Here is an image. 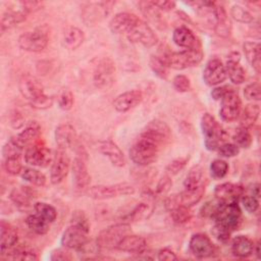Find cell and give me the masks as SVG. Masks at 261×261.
Segmentation results:
<instances>
[{
  "instance_id": "25",
  "label": "cell",
  "mask_w": 261,
  "mask_h": 261,
  "mask_svg": "<svg viewBox=\"0 0 261 261\" xmlns=\"http://www.w3.org/2000/svg\"><path fill=\"white\" fill-rule=\"evenodd\" d=\"M98 150L106 156L112 165L116 167H123L125 165V158L120 148L111 140H103L98 143Z\"/></svg>"
},
{
  "instance_id": "23",
  "label": "cell",
  "mask_w": 261,
  "mask_h": 261,
  "mask_svg": "<svg viewBox=\"0 0 261 261\" xmlns=\"http://www.w3.org/2000/svg\"><path fill=\"white\" fill-rule=\"evenodd\" d=\"M155 193L147 195V201H143L136 205L125 216H123V220L127 223L142 221L151 216L154 211V204L151 200L155 198Z\"/></svg>"
},
{
  "instance_id": "9",
  "label": "cell",
  "mask_w": 261,
  "mask_h": 261,
  "mask_svg": "<svg viewBox=\"0 0 261 261\" xmlns=\"http://www.w3.org/2000/svg\"><path fill=\"white\" fill-rule=\"evenodd\" d=\"M238 203H220L213 217L214 222L223 225L230 231L238 229L242 223V210Z\"/></svg>"
},
{
  "instance_id": "4",
  "label": "cell",
  "mask_w": 261,
  "mask_h": 261,
  "mask_svg": "<svg viewBox=\"0 0 261 261\" xmlns=\"http://www.w3.org/2000/svg\"><path fill=\"white\" fill-rule=\"evenodd\" d=\"M201 129L204 138V146L208 151H217L227 137L220 123L208 112H205L201 117Z\"/></svg>"
},
{
  "instance_id": "59",
  "label": "cell",
  "mask_w": 261,
  "mask_h": 261,
  "mask_svg": "<svg viewBox=\"0 0 261 261\" xmlns=\"http://www.w3.org/2000/svg\"><path fill=\"white\" fill-rule=\"evenodd\" d=\"M152 3L162 11H171L173 8H175V2L173 1H166V0H161V1H152Z\"/></svg>"
},
{
  "instance_id": "27",
  "label": "cell",
  "mask_w": 261,
  "mask_h": 261,
  "mask_svg": "<svg viewBox=\"0 0 261 261\" xmlns=\"http://www.w3.org/2000/svg\"><path fill=\"white\" fill-rule=\"evenodd\" d=\"M54 138L58 149L66 151L75 144L76 133L70 123H62L55 128Z\"/></svg>"
},
{
  "instance_id": "15",
  "label": "cell",
  "mask_w": 261,
  "mask_h": 261,
  "mask_svg": "<svg viewBox=\"0 0 261 261\" xmlns=\"http://www.w3.org/2000/svg\"><path fill=\"white\" fill-rule=\"evenodd\" d=\"M189 249L191 253L199 259L213 257L217 253L216 246L212 243L208 236L202 232L192 236L189 242Z\"/></svg>"
},
{
  "instance_id": "57",
  "label": "cell",
  "mask_w": 261,
  "mask_h": 261,
  "mask_svg": "<svg viewBox=\"0 0 261 261\" xmlns=\"http://www.w3.org/2000/svg\"><path fill=\"white\" fill-rule=\"evenodd\" d=\"M68 249L64 248V249H57L54 250L51 253V260L53 261H66V260H71L72 256L70 255V253L67 251Z\"/></svg>"
},
{
  "instance_id": "12",
  "label": "cell",
  "mask_w": 261,
  "mask_h": 261,
  "mask_svg": "<svg viewBox=\"0 0 261 261\" xmlns=\"http://www.w3.org/2000/svg\"><path fill=\"white\" fill-rule=\"evenodd\" d=\"M89 231L90 228L88 227L71 223L63 231L60 243L63 248L77 251L89 242Z\"/></svg>"
},
{
  "instance_id": "10",
  "label": "cell",
  "mask_w": 261,
  "mask_h": 261,
  "mask_svg": "<svg viewBox=\"0 0 261 261\" xmlns=\"http://www.w3.org/2000/svg\"><path fill=\"white\" fill-rule=\"evenodd\" d=\"M23 158L25 163L31 166L47 167L52 162L53 155L45 143L38 139L25 148Z\"/></svg>"
},
{
  "instance_id": "1",
  "label": "cell",
  "mask_w": 261,
  "mask_h": 261,
  "mask_svg": "<svg viewBox=\"0 0 261 261\" xmlns=\"http://www.w3.org/2000/svg\"><path fill=\"white\" fill-rule=\"evenodd\" d=\"M169 140L161 134L144 128L129 149L130 160L139 166H148L153 163Z\"/></svg>"
},
{
  "instance_id": "35",
  "label": "cell",
  "mask_w": 261,
  "mask_h": 261,
  "mask_svg": "<svg viewBox=\"0 0 261 261\" xmlns=\"http://www.w3.org/2000/svg\"><path fill=\"white\" fill-rule=\"evenodd\" d=\"M85 35L82 30L76 27H67L63 33V42L64 45L69 50L77 49L84 42Z\"/></svg>"
},
{
  "instance_id": "6",
  "label": "cell",
  "mask_w": 261,
  "mask_h": 261,
  "mask_svg": "<svg viewBox=\"0 0 261 261\" xmlns=\"http://www.w3.org/2000/svg\"><path fill=\"white\" fill-rule=\"evenodd\" d=\"M130 233V225L127 222H121L110 225L99 232L96 239L100 251L117 249L121 240Z\"/></svg>"
},
{
  "instance_id": "37",
  "label": "cell",
  "mask_w": 261,
  "mask_h": 261,
  "mask_svg": "<svg viewBox=\"0 0 261 261\" xmlns=\"http://www.w3.org/2000/svg\"><path fill=\"white\" fill-rule=\"evenodd\" d=\"M25 224L28 227L37 234H46L50 229V222L45 220L37 213L31 214L25 218Z\"/></svg>"
},
{
  "instance_id": "51",
  "label": "cell",
  "mask_w": 261,
  "mask_h": 261,
  "mask_svg": "<svg viewBox=\"0 0 261 261\" xmlns=\"http://www.w3.org/2000/svg\"><path fill=\"white\" fill-rule=\"evenodd\" d=\"M217 151L221 157L231 158L240 153V148L234 143H223L219 146Z\"/></svg>"
},
{
  "instance_id": "7",
  "label": "cell",
  "mask_w": 261,
  "mask_h": 261,
  "mask_svg": "<svg viewBox=\"0 0 261 261\" xmlns=\"http://www.w3.org/2000/svg\"><path fill=\"white\" fill-rule=\"evenodd\" d=\"M49 42L48 30L46 27H38L33 31L25 32L18 37V46L28 52H41L43 51Z\"/></svg>"
},
{
  "instance_id": "36",
  "label": "cell",
  "mask_w": 261,
  "mask_h": 261,
  "mask_svg": "<svg viewBox=\"0 0 261 261\" xmlns=\"http://www.w3.org/2000/svg\"><path fill=\"white\" fill-rule=\"evenodd\" d=\"M20 176L23 180L28 181L29 184L36 186V187H44L46 185V176L43 172H41L39 169L33 167H23L21 172H20Z\"/></svg>"
},
{
  "instance_id": "30",
  "label": "cell",
  "mask_w": 261,
  "mask_h": 261,
  "mask_svg": "<svg viewBox=\"0 0 261 261\" xmlns=\"http://www.w3.org/2000/svg\"><path fill=\"white\" fill-rule=\"evenodd\" d=\"M117 249L126 253L140 254L147 249V242L143 237L128 233L121 240Z\"/></svg>"
},
{
  "instance_id": "13",
  "label": "cell",
  "mask_w": 261,
  "mask_h": 261,
  "mask_svg": "<svg viewBox=\"0 0 261 261\" xmlns=\"http://www.w3.org/2000/svg\"><path fill=\"white\" fill-rule=\"evenodd\" d=\"M129 42L140 44L146 48H151L158 43V37L151 27L141 18L125 35Z\"/></svg>"
},
{
  "instance_id": "8",
  "label": "cell",
  "mask_w": 261,
  "mask_h": 261,
  "mask_svg": "<svg viewBox=\"0 0 261 261\" xmlns=\"http://www.w3.org/2000/svg\"><path fill=\"white\" fill-rule=\"evenodd\" d=\"M115 63L109 57H103L97 61L93 72V83L101 91L109 90L114 84Z\"/></svg>"
},
{
  "instance_id": "55",
  "label": "cell",
  "mask_w": 261,
  "mask_h": 261,
  "mask_svg": "<svg viewBox=\"0 0 261 261\" xmlns=\"http://www.w3.org/2000/svg\"><path fill=\"white\" fill-rule=\"evenodd\" d=\"M20 8H22L28 14L30 12L37 11L43 7V2L41 1H20L18 2Z\"/></svg>"
},
{
  "instance_id": "60",
  "label": "cell",
  "mask_w": 261,
  "mask_h": 261,
  "mask_svg": "<svg viewBox=\"0 0 261 261\" xmlns=\"http://www.w3.org/2000/svg\"><path fill=\"white\" fill-rule=\"evenodd\" d=\"M249 190H250V194H251L252 196H254V197H256V198L259 199V197H260V185H259L258 182L251 185V187H250Z\"/></svg>"
},
{
  "instance_id": "41",
  "label": "cell",
  "mask_w": 261,
  "mask_h": 261,
  "mask_svg": "<svg viewBox=\"0 0 261 261\" xmlns=\"http://www.w3.org/2000/svg\"><path fill=\"white\" fill-rule=\"evenodd\" d=\"M12 260H38V255L29 247L17 245L7 256Z\"/></svg>"
},
{
  "instance_id": "31",
  "label": "cell",
  "mask_w": 261,
  "mask_h": 261,
  "mask_svg": "<svg viewBox=\"0 0 261 261\" xmlns=\"http://www.w3.org/2000/svg\"><path fill=\"white\" fill-rule=\"evenodd\" d=\"M40 134H41L40 124L36 121H32L19 134H17L13 138L20 147L25 149L30 144L34 143L39 139Z\"/></svg>"
},
{
  "instance_id": "38",
  "label": "cell",
  "mask_w": 261,
  "mask_h": 261,
  "mask_svg": "<svg viewBox=\"0 0 261 261\" xmlns=\"http://www.w3.org/2000/svg\"><path fill=\"white\" fill-rule=\"evenodd\" d=\"M149 65L154 74L159 79L166 80L169 74V67L161 55H151Z\"/></svg>"
},
{
  "instance_id": "5",
  "label": "cell",
  "mask_w": 261,
  "mask_h": 261,
  "mask_svg": "<svg viewBox=\"0 0 261 261\" xmlns=\"http://www.w3.org/2000/svg\"><path fill=\"white\" fill-rule=\"evenodd\" d=\"M161 56L169 68L181 70L198 65L202 61L203 52L201 49H185L177 52H167Z\"/></svg>"
},
{
  "instance_id": "14",
  "label": "cell",
  "mask_w": 261,
  "mask_h": 261,
  "mask_svg": "<svg viewBox=\"0 0 261 261\" xmlns=\"http://www.w3.org/2000/svg\"><path fill=\"white\" fill-rule=\"evenodd\" d=\"M219 115L225 122H232L237 120L242 111V101L238 93L232 89L221 100Z\"/></svg>"
},
{
  "instance_id": "56",
  "label": "cell",
  "mask_w": 261,
  "mask_h": 261,
  "mask_svg": "<svg viewBox=\"0 0 261 261\" xmlns=\"http://www.w3.org/2000/svg\"><path fill=\"white\" fill-rule=\"evenodd\" d=\"M232 88L230 86H217V87H214L211 91V97L216 100V101H220L229 91H231Z\"/></svg>"
},
{
  "instance_id": "45",
  "label": "cell",
  "mask_w": 261,
  "mask_h": 261,
  "mask_svg": "<svg viewBox=\"0 0 261 261\" xmlns=\"http://www.w3.org/2000/svg\"><path fill=\"white\" fill-rule=\"evenodd\" d=\"M233 143L241 149H248L252 144V136L249 129L240 126L233 135Z\"/></svg>"
},
{
  "instance_id": "20",
  "label": "cell",
  "mask_w": 261,
  "mask_h": 261,
  "mask_svg": "<svg viewBox=\"0 0 261 261\" xmlns=\"http://www.w3.org/2000/svg\"><path fill=\"white\" fill-rule=\"evenodd\" d=\"M18 245L17 229L11 224L1 221L0 224V252L1 256L7 257L8 254Z\"/></svg>"
},
{
  "instance_id": "49",
  "label": "cell",
  "mask_w": 261,
  "mask_h": 261,
  "mask_svg": "<svg viewBox=\"0 0 261 261\" xmlns=\"http://www.w3.org/2000/svg\"><path fill=\"white\" fill-rule=\"evenodd\" d=\"M172 86L176 92L186 93L191 89V82L187 75L177 74L172 80Z\"/></svg>"
},
{
  "instance_id": "18",
  "label": "cell",
  "mask_w": 261,
  "mask_h": 261,
  "mask_svg": "<svg viewBox=\"0 0 261 261\" xmlns=\"http://www.w3.org/2000/svg\"><path fill=\"white\" fill-rule=\"evenodd\" d=\"M245 194V188L240 184L223 182L219 184L214 189L215 199L220 203L239 202L241 197Z\"/></svg>"
},
{
  "instance_id": "17",
  "label": "cell",
  "mask_w": 261,
  "mask_h": 261,
  "mask_svg": "<svg viewBox=\"0 0 261 261\" xmlns=\"http://www.w3.org/2000/svg\"><path fill=\"white\" fill-rule=\"evenodd\" d=\"M227 79L225 65L218 58H212L203 70V81L207 86L216 87Z\"/></svg>"
},
{
  "instance_id": "48",
  "label": "cell",
  "mask_w": 261,
  "mask_h": 261,
  "mask_svg": "<svg viewBox=\"0 0 261 261\" xmlns=\"http://www.w3.org/2000/svg\"><path fill=\"white\" fill-rule=\"evenodd\" d=\"M244 96L249 101H260L261 99V88L258 83H252L245 87Z\"/></svg>"
},
{
  "instance_id": "22",
  "label": "cell",
  "mask_w": 261,
  "mask_h": 261,
  "mask_svg": "<svg viewBox=\"0 0 261 261\" xmlns=\"http://www.w3.org/2000/svg\"><path fill=\"white\" fill-rule=\"evenodd\" d=\"M143 93L140 90H130L118 95L114 101L113 106L117 112L124 113L138 106L143 100Z\"/></svg>"
},
{
  "instance_id": "19",
  "label": "cell",
  "mask_w": 261,
  "mask_h": 261,
  "mask_svg": "<svg viewBox=\"0 0 261 261\" xmlns=\"http://www.w3.org/2000/svg\"><path fill=\"white\" fill-rule=\"evenodd\" d=\"M74 189L77 192H87L90 186L91 176L88 172L86 161L83 157H75L71 163Z\"/></svg>"
},
{
  "instance_id": "47",
  "label": "cell",
  "mask_w": 261,
  "mask_h": 261,
  "mask_svg": "<svg viewBox=\"0 0 261 261\" xmlns=\"http://www.w3.org/2000/svg\"><path fill=\"white\" fill-rule=\"evenodd\" d=\"M73 102H74L73 94L69 90L65 89L60 92L58 96V106L60 109L64 111L70 110L73 106Z\"/></svg>"
},
{
  "instance_id": "2",
  "label": "cell",
  "mask_w": 261,
  "mask_h": 261,
  "mask_svg": "<svg viewBox=\"0 0 261 261\" xmlns=\"http://www.w3.org/2000/svg\"><path fill=\"white\" fill-rule=\"evenodd\" d=\"M207 179L204 172V169L200 165L193 166L184 181V191L178 195L179 201L181 204L192 207L198 204L206 189Z\"/></svg>"
},
{
  "instance_id": "32",
  "label": "cell",
  "mask_w": 261,
  "mask_h": 261,
  "mask_svg": "<svg viewBox=\"0 0 261 261\" xmlns=\"http://www.w3.org/2000/svg\"><path fill=\"white\" fill-rule=\"evenodd\" d=\"M244 54L257 73L261 71V46L259 42H245L243 45Z\"/></svg>"
},
{
  "instance_id": "11",
  "label": "cell",
  "mask_w": 261,
  "mask_h": 261,
  "mask_svg": "<svg viewBox=\"0 0 261 261\" xmlns=\"http://www.w3.org/2000/svg\"><path fill=\"white\" fill-rule=\"evenodd\" d=\"M135 188L128 182H119L115 185H99L88 189L87 194L94 200H108L118 196L133 195Z\"/></svg>"
},
{
  "instance_id": "52",
  "label": "cell",
  "mask_w": 261,
  "mask_h": 261,
  "mask_svg": "<svg viewBox=\"0 0 261 261\" xmlns=\"http://www.w3.org/2000/svg\"><path fill=\"white\" fill-rule=\"evenodd\" d=\"M189 161V158L188 157H179V158H176L174 160H172L167 166H166V171L167 173L171 174V175H174V174H177L179 171H181L185 166L187 165Z\"/></svg>"
},
{
  "instance_id": "28",
  "label": "cell",
  "mask_w": 261,
  "mask_h": 261,
  "mask_svg": "<svg viewBox=\"0 0 261 261\" xmlns=\"http://www.w3.org/2000/svg\"><path fill=\"white\" fill-rule=\"evenodd\" d=\"M35 197L36 191L28 186L15 187L9 194L10 201L20 210L29 208Z\"/></svg>"
},
{
  "instance_id": "46",
  "label": "cell",
  "mask_w": 261,
  "mask_h": 261,
  "mask_svg": "<svg viewBox=\"0 0 261 261\" xmlns=\"http://www.w3.org/2000/svg\"><path fill=\"white\" fill-rule=\"evenodd\" d=\"M211 233L212 236L220 243L226 244L228 243V241L230 240V233L231 231L229 229H227L226 227H224L223 225L219 224V223H214L212 229H211Z\"/></svg>"
},
{
  "instance_id": "43",
  "label": "cell",
  "mask_w": 261,
  "mask_h": 261,
  "mask_svg": "<svg viewBox=\"0 0 261 261\" xmlns=\"http://www.w3.org/2000/svg\"><path fill=\"white\" fill-rule=\"evenodd\" d=\"M230 15L234 20L242 23H250L254 20L253 14L247 8L239 4H234L231 6Z\"/></svg>"
},
{
  "instance_id": "21",
  "label": "cell",
  "mask_w": 261,
  "mask_h": 261,
  "mask_svg": "<svg viewBox=\"0 0 261 261\" xmlns=\"http://www.w3.org/2000/svg\"><path fill=\"white\" fill-rule=\"evenodd\" d=\"M139 19L140 18L132 12H119L111 18L109 29L115 35H126Z\"/></svg>"
},
{
  "instance_id": "29",
  "label": "cell",
  "mask_w": 261,
  "mask_h": 261,
  "mask_svg": "<svg viewBox=\"0 0 261 261\" xmlns=\"http://www.w3.org/2000/svg\"><path fill=\"white\" fill-rule=\"evenodd\" d=\"M254 242L247 236H237L231 241V253L238 258H248L254 252Z\"/></svg>"
},
{
  "instance_id": "53",
  "label": "cell",
  "mask_w": 261,
  "mask_h": 261,
  "mask_svg": "<svg viewBox=\"0 0 261 261\" xmlns=\"http://www.w3.org/2000/svg\"><path fill=\"white\" fill-rule=\"evenodd\" d=\"M171 186H172V181H171V179H170V176L169 175H163L160 179H159V181H158V184H157V186H156V189H155V195H157V196H161V195H164V194H166L168 191H169V189L171 188Z\"/></svg>"
},
{
  "instance_id": "50",
  "label": "cell",
  "mask_w": 261,
  "mask_h": 261,
  "mask_svg": "<svg viewBox=\"0 0 261 261\" xmlns=\"http://www.w3.org/2000/svg\"><path fill=\"white\" fill-rule=\"evenodd\" d=\"M240 201L243 204V207L245 208V210L249 213H254L258 210L259 208V201L258 198L252 196L251 194H244Z\"/></svg>"
},
{
  "instance_id": "39",
  "label": "cell",
  "mask_w": 261,
  "mask_h": 261,
  "mask_svg": "<svg viewBox=\"0 0 261 261\" xmlns=\"http://www.w3.org/2000/svg\"><path fill=\"white\" fill-rule=\"evenodd\" d=\"M169 211H170L172 220L177 224H184V223L188 222L192 217V212L190 210V207H188L181 203L176 204Z\"/></svg>"
},
{
  "instance_id": "42",
  "label": "cell",
  "mask_w": 261,
  "mask_h": 261,
  "mask_svg": "<svg viewBox=\"0 0 261 261\" xmlns=\"http://www.w3.org/2000/svg\"><path fill=\"white\" fill-rule=\"evenodd\" d=\"M3 167L5 171L10 175L20 174L22 170L21 156H11L3 158Z\"/></svg>"
},
{
  "instance_id": "44",
  "label": "cell",
  "mask_w": 261,
  "mask_h": 261,
  "mask_svg": "<svg viewBox=\"0 0 261 261\" xmlns=\"http://www.w3.org/2000/svg\"><path fill=\"white\" fill-rule=\"evenodd\" d=\"M209 169L214 179H221L228 172V163L222 159H215L210 163Z\"/></svg>"
},
{
  "instance_id": "54",
  "label": "cell",
  "mask_w": 261,
  "mask_h": 261,
  "mask_svg": "<svg viewBox=\"0 0 261 261\" xmlns=\"http://www.w3.org/2000/svg\"><path fill=\"white\" fill-rule=\"evenodd\" d=\"M220 202H218L217 200L215 202H207L203 205V207L201 208V216L202 217H208L213 219L218 207H219Z\"/></svg>"
},
{
  "instance_id": "26",
  "label": "cell",
  "mask_w": 261,
  "mask_h": 261,
  "mask_svg": "<svg viewBox=\"0 0 261 261\" xmlns=\"http://www.w3.org/2000/svg\"><path fill=\"white\" fill-rule=\"evenodd\" d=\"M172 41L178 47L185 49H201V44L195 34L185 25L178 27L173 31Z\"/></svg>"
},
{
  "instance_id": "40",
  "label": "cell",
  "mask_w": 261,
  "mask_h": 261,
  "mask_svg": "<svg viewBox=\"0 0 261 261\" xmlns=\"http://www.w3.org/2000/svg\"><path fill=\"white\" fill-rule=\"evenodd\" d=\"M34 210H35V213H37L38 215H40L41 217H43L45 220H47L50 223L54 222L55 219L57 218L56 209L48 203L36 202L34 204Z\"/></svg>"
},
{
  "instance_id": "3",
  "label": "cell",
  "mask_w": 261,
  "mask_h": 261,
  "mask_svg": "<svg viewBox=\"0 0 261 261\" xmlns=\"http://www.w3.org/2000/svg\"><path fill=\"white\" fill-rule=\"evenodd\" d=\"M18 89L22 97L34 109L45 110L50 108L53 104V98L48 96L41 83L30 74H24L20 77Z\"/></svg>"
},
{
  "instance_id": "16",
  "label": "cell",
  "mask_w": 261,
  "mask_h": 261,
  "mask_svg": "<svg viewBox=\"0 0 261 261\" xmlns=\"http://www.w3.org/2000/svg\"><path fill=\"white\" fill-rule=\"evenodd\" d=\"M70 167L69 157L65 150L58 149L53 155L50 168V181L53 185L60 184L67 175Z\"/></svg>"
},
{
  "instance_id": "34",
  "label": "cell",
  "mask_w": 261,
  "mask_h": 261,
  "mask_svg": "<svg viewBox=\"0 0 261 261\" xmlns=\"http://www.w3.org/2000/svg\"><path fill=\"white\" fill-rule=\"evenodd\" d=\"M260 114V107L258 104H247L240 114V126L244 128H251L257 121Z\"/></svg>"
},
{
  "instance_id": "24",
  "label": "cell",
  "mask_w": 261,
  "mask_h": 261,
  "mask_svg": "<svg viewBox=\"0 0 261 261\" xmlns=\"http://www.w3.org/2000/svg\"><path fill=\"white\" fill-rule=\"evenodd\" d=\"M241 55L239 52H231L227 56L225 65L227 77L236 85H240L246 80V70L240 63Z\"/></svg>"
},
{
  "instance_id": "33",
  "label": "cell",
  "mask_w": 261,
  "mask_h": 261,
  "mask_svg": "<svg viewBox=\"0 0 261 261\" xmlns=\"http://www.w3.org/2000/svg\"><path fill=\"white\" fill-rule=\"evenodd\" d=\"M28 13L22 8L17 9H8L6 10L1 17V33L8 31L12 27L25 20Z\"/></svg>"
},
{
  "instance_id": "58",
  "label": "cell",
  "mask_w": 261,
  "mask_h": 261,
  "mask_svg": "<svg viewBox=\"0 0 261 261\" xmlns=\"http://www.w3.org/2000/svg\"><path fill=\"white\" fill-rule=\"evenodd\" d=\"M157 259L160 261H165V260L173 261V260L177 259V256L175 255V253L172 250H170L168 248H163L158 251Z\"/></svg>"
}]
</instances>
